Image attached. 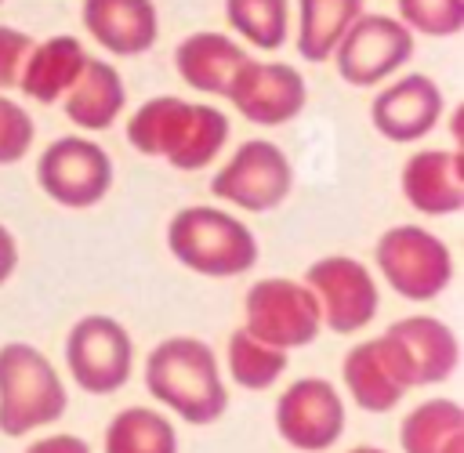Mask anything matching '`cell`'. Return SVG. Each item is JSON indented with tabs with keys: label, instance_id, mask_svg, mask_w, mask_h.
<instances>
[{
	"label": "cell",
	"instance_id": "16",
	"mask_svg": "<svg viewBox=\"0 0 464 453\" xmlns=\"http://www.w3.org/2000/svg\"><path fill=\"white\" fill-rule=\"evenodd\" d=\"M402 199L428 217H450L464 210V152L453 149H420L402 163L399 174Z\"/></svg>",
	"mask_w": 464,
	"mask_h": 453
},
{
	"label": "cell",
	"instance_id": "8",
	"mask_svg": "<svg viewBox=\"0 0 464 453\" xmlns=\"http://www.w3.org/2000/svg\"><path fill=\"white\" fill-rule=\"evenodd\" d=\"M36 185L51 203H58L65 210H87L109 196L112 159L87 134H65V138H54L40 152Z\"/></svg>",
	"mask_w": 464,
	"mask_h": 453
},
{
	"label": "cell",
	"instance_id": "21",
	"mask_svg": "<svg viewBox=\"0 0 464 453\" xmlns=\"http://www.w3.org/2000/svg\"><path fill=\"white\" fill-rule=\"evenodd\" d=\"M388 330L402 341V348H406V355L413 362L417 388L442 384V381L453 377V370L460 362V341L442 319H435V315H406V319L392 323Z\"/></svg>",
	"mask_w": 464,
	"mask_h": 453
},
{
	"label": "cell",
	"instance_id": "15",
	"mask_svg": "<svg viewBox=\"0 0 464 453\" xmlns=\"http://www.w3.org/2000/svg\"><path fill=\"white\" fill-rule=\"evenodd\" d=\"M442 112H446V94L424 72H406V76L384 80L370 101L373 130L395 145H413V141L428 138L442 123Z\"/></svg>",
	"mask_w": 464,
	"mask_h": 453
},
{
	"label": "cell",
	"instance_id": "9",
	"mask_svg": "<svg viewBox=\"0 0 464 453\" xmlns=\"http://www.w3.org/2000/svg\"><path fill=\"white\" fill-rule=\"evenodd\" d=\"M65 366L87 395H112L130 381L134 341L112 315H83L65 337Z\"/></svg>",
	"mask_w": 464,
	"mask_h": 453
},
{
	"label": "cell",
	"instance_id": "13",
	"mask_svg": "<svg viewBox=\"0 0 464 453\" xmlns=\"http://www.w3.org/2000/svg\"><path fill=\"white\" fill-rule=\"evenodd\" d=\"M344 399L323 377H297L276 399V431L297 453H323L344 435Z\"/></svg>",
	"mask_w": 464,
	"mask_h": 453
},
{
	"label": "cell",
	"instance_id": "29",
	"mask_svg": "<svg viewBox=\"0 0 464 453\" xmlns=\"http://www.w3.org/2000/svg\"><path fill=\"white\" fill-rule=\"evenodd\" d=\"M29 47H33L29 33H22L14 25H0V91L18 87V72H22Z\"/></svg>",
	"mask_w": 464,
	"mask_h": 453
},
{
	"label": "cell",
	"instance_id": "14",
	"mask_svg": "<svg viewBox=\"0 0 464 453\" xmlns=\"http://www.w3.org/2000/svg\"><path fill=\"white\" fill-rule=\"evenodd\" d=\"M225 98L232 101V109L254 123V127H283L290 120H297L308 105V83L301 76V69H294L290 62H257L246 58Z\"/></svg>",
	"mask_w": 464,
	"mask_h": 453
},
{
	"label": "cell",
	"instance_id": "18",
	"mask_svg": "<svg viewBox=\"0 0 464 453\" xmlns=\"http://www.w3.org/2000/svg\"><path fill=\"white\" fill-rule=\"evenodd\" d=\"M246 47L239 40H232L228 33H218V29H199V33H188L178 47H174V69L178 76L199 91V94H218L225 98L236 69L246 62Z\"/></svg>",
	"mask_w": 464,
	"mask_h": 453
},
{
	"label": "cell",
	"instance_id": "22",
	"mask_svg": "<svg viewBox=\"0 0 464 453\" xmlns=\"http://www.w3.org/2000/svg\"><path fill=\"white\" fill-rule=\"evenodd\" d=\"M402 453H464V406L453 399H428L399 424Z\"/></svg>",
	"mask_w": 464,
	"mask_h": 453
},
{
	"label": "cell",
	"instance_id": "33",
	"mask_svg": "<svg viewBox=\"0 0 464 453\" xmlns=\"http://www.w3.org/2000/svg\"><path fill=\"white\" fill-rule=\"evenodd\" d=\"M0 4H4V0H0Z\"/></svg>",
	"mask_w": 464,
	"mask_h": 453
},
{
	"label": "cell",
	"instance_id": "31",
	"mask_svg": "<svg viewBox=\"0 0 464 453\" xmlns=\"http://www.w3.org/2000/svg\"><path fill=\"white\" fill-rule=\"evenodd\" d=\"M14 268H18V239L7 225H0V286L14 275Z\"/></svg>",
	"mask_w": 464,
	"mask_h": 453
},
{
	"label": "cell",
	"instance_id": "6",
	"mask_svg": "<svg viewBox=\"0 0 464 453\" xmlns=\"http://www.w3.org/2000/svg\"><path fill=\"white\" fill-rule=\"evenodd\" d=\"M413 33L395 14H359L337 40L330 62L348 87H381L413 58Z\"/></svg>",
	"mask_w": 464,
	"mask_h": 453
},
{
	"label": "cell",
	"instance_id": "5",
	"mask_svg": "<svg viewBox=\"0 0 464 453\" xmlns=\"http://www.w3.org/2000/svg\"><path fill=\"white\" fill-rule=\"evenodd\" d=\"M377 272L406 301H435L453 279V254L424 225H392L373 246Z\"/></svg>",
	"mask_w": 464,
	"mask_h": 453
},
{
	"label": "cell",
	"instance_id": "12",
	"mask_svg": "<svg viewBox=\"0 0 464 453\" xmlns=\"http://www.w3.org/2000/svg\"><path fill=\"white\" fill-rule=\"evenodd\" d=\"M341 377H344L352 402L366 413H388L406 399L410 388H417L413 362L392 330H384L381 337L359 341L344 355Z\"/></svg>",
	"mask_w": 464,
	"mask_h": 453
},
{
	"label": "cell",
	"instance_id": "27",
	"mask_svg": "<svg viewBox=\"0 0 464 453\" xmlns=\"http://www.w3.org/2000/svg\"><path fill=\"white\" fill-rule=\"evenodd\" d=\"M395 18L413 36L450 40L464 29V0H395Z\"/></svg>",
	"mask_w": 464,
	"mask_h": 453
},
{
	"label": "cell",
	"instance_id": "24",
	"mask_svg": "<svg viewBox=\"0 0 464 453\" xmlns=\"http://www.w3.org/2000/svg\"><path fill=\"white\" fill-rule=\"evenodd\" d=\"M102 449L105 453H178V435L163 413L145 406H127L109 420Z\"/></svg>",
	"mask_w": 464,
	"mask_h": 453
},
{
	"label": "cell",
	"instance_id": "10",
	"mask_svg": "<svg viewBox=\"0 0 464 453\" xmlns=\"http://www.w3.org/2000/svg\"><path fill=\"white\" fill-rule=\"evenodd\" d=\"M243 326L276 344V348H304L319 337L323 330V315H319V301L312 297V290L297 279H257L250 283L246 297H243Z\"/></svg>",
	"mask_w": 464,
	"mask_h": 453
},
{
	"label": "cell",
	"instance_id": "25",
	"mask_svg": "<svg viewBox=\"0 0 464 453\" xmlns=\"http://www.w3.org/2000/svg\"><path fill=\"white\" fill-rule=\"evenodd\" d=\"M225 22L243 43L279 51L290 40V0H225Z\"/></svg>",
	"mask_w": 464,
	"mask_h": 453
},
{
	"label": "cell",
	"instance_id": "1",
	"mask_svg": "<svg viewBox=\"0 0 464 453\" xmlns=\"http://www.w3.org/2000/svg\"><path fill=\"white\" fill-rule=\"evenodd\" d=\"M127 141L134 152L167 159L174 170H203L228 141V116L207 101L156 94L130 112Z\"/></svg>",
	"mask_w": 464,
	"mask_h": 453
},
{
	"label": "cell",
	"instance_id": "20",
	"mask_svg": "<svg viewBox=\"0 0 464 453\" xmlns=\"http://www.w3.org/2000/svg\"><path fill=\"white\" fill-rule=\"evenodd\" d=\"M83 62H87V47L76 36H69V33L47 36L29 47L22 72H18V91L40 105H54L72 87Z\"/></svg>",
	"mask_w": 464,
	"mask_h": 453
},
{
	"label": "cell",
	"instance_id": "4",
	"mask_svg": "<svg viewBox=\"0 0 464 453\" xmlns=\"http://www.w3.org/2000/svg\"><path fill=\"white\" fill-rule=\"evenodd\" d=\"M65 406L69 391L40 348L25 341L0 348V435L22 439L47 428L65 413Z\"/></svg>",
	"mask_w": 464,
	"mask_h": 453
},
{
	"label": "cell",
	"instance_id": "19",
	"mask_svg": "<svg viewBox=\"0 0 464 453\" xmlns=\"http://www.w3.org/2000/svg\"><path fill=\"white\" fill-rule=\"evenodd\" d=\"M62 109H65L69 123H76L87 134L109 130L116 123V116L127 109V87H123L120 69L112 62H105V58H91L87 54L80 76L62 94Z\"/></svg>",
	"mask_w": 464,
	"mask_h": 453
},
{
	"label": "cell",
	"instance_id": "11",
	"mask_svg": "<svg viewBox=\"0 0 464 453\" xmlns=\"http://www.w3.org/2000/svg\"><path fill=\"white\" fill-rule=\"evenodd\" d=\"M312 297L319 301L323 326L334 333H355L366 330L381 312V294L373 272L348 254H330L308 265L301 279Z\"/></svg>",
	"mask_w": 464,
	"mask_h": 453
},
{
	"label": "cell",
	"instance_id": "26",
	"mask_svg": "<svg viewBox=\"0 0 464 453\" xmlns=\"http://www.w3.org/2000/svg\"><path fill=\"white\" fill-rule=\"evenodd\" d=\"M283 370H286V348H276V344L254 337L246 326L232 330V337H228V373L239 388L265 391L283 377Z\"/></svg>",
	"mask_w": 464,
	"mask_h": 453
},
{
	"label": "cell",
	"instance_id": "3",
	"mask_svg": "<svg viewBox=\"0 0 464 453\" xmlns=\"http://www.w3.org/2000/svg\"><path fill=\"white\" fill-rule=\"evenodd\" d=\"M167 250L178 265L207 279H232L257 265V236L221 207H181L167 221Z\"/></svg>",
	"mask_w": 464,
	"mask_h": 453
},
{
	"label": "cell",
	"instance_id": "2",
	"mask_svg": "<svg viewBox=\"0 0 464 453\" xmlns=\"http://www.w3.org/2000/svg\"><path fill=\"white\" fill-rule=\"evenodd\" d=\"M145 388L188 424H214L228 410L218 355L199 337H167L145 359Z\"/></svg>",
	"mask_w": 464,
	"mask_h": 453
},
{
	"label": "cell",
	"instance_id": "30",
	"mask_svg": "<svg viewBox=\"0 0 464 453\" xmlns=\"http://www.w3.org/2000/svg\"><path fill=\"white\" fill-rule=\"evenodd\" d=\"M25 453H91V446H87L80 435L58 431V435H44V439H36Z\"/></svg>",
	"mask_w": 464,
	"mask_h": 453
},
{
	"label": "cell",
	"instance_id": "23",
	"mask_svg": "<svg viewBox=\"0 0 464 453\" xmlns=\"http://www.w3.org/2000/svg\"><path fill=\"white\" fill-rule=\"evenodd\" d=\"M362 14V0H297V54L304 62H330L344 29Z\"/></svg>",
	"mask_w": 464,
	"mask_h": 453
},
{
	"label": "cell",
	"instance_id": "7",
	"mask_svg": "<svg viewBox=\"0 0 464 453\" xmlns=\"http://www.w3.org/2000/svg\"><path fill=\"white\" fill-rule=\"evenodd\" d=\"M210 192L239 210L268 214L294 192L290 156L268 138H250L218 167V174L210 178Z\"/></svg>",
	"mask_w": 464,
	"mask_h": 453
},
{
	"label": "cell",
	"instance_id": "28",
	"mask_svg": "<svg viewBox=\"0 0 464 453\" xmlns=\"http://www.w3.org/2000/svg\"><path fill=\"white\" fill-rule=\"evenodd\" d=\"M33 138H36L33 116L14 98H4V91H0V167L25 159Z\"/></svg>",
	"mask_w": 464,
	"mask_h": 453
},
{
	"label": "cell",
	"instance_id": "17",
	"mask_svg": "<svg viewBox=\"0 0 464 453\" xmlns=\"http://www.w3.org/2000/svg\"><path fill=\"white\" fill-rule=\"evenodd\" d=\"M80 22L112 58H138L160 40V11L152 0H80Z\"/></svg>",
	"mask_w": 464,
	"mask_h": 453
},
{
	"label": "cell",
	"instance_id": "32",
	"mask_svg": "<svg viewBox=\"0 0 464 453\" xmlns=\"http://www.w3.org/2000/svg\"><path fill=\"white\" fill-rule=\"evenodd\" d=\"M348 453H388V449H377V446H355V449H348Z\"/></svg>",
	"mask_w": 464,
	"mask_h": 453
}]
</instances>
